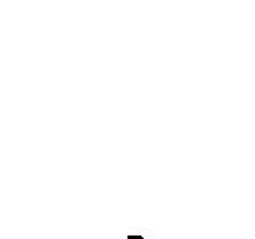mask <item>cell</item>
I'll return each mask as SVG.
<instances>
[{
  "label": "cell",
  "instance_id": "6da1fadb",
  "mask_svg": "<svg viewBox=\"0 0 255 239\" xmlns=\"http://www.w3.org/2000/svg\"><path fill=\"white\" fill-rule=\"evenodd\" d=\"M128 239H143V238H140V236H129Z\"/></svg>",
  "mask_w": 255,
  "mask_h": 239
}]
</instances>
